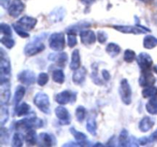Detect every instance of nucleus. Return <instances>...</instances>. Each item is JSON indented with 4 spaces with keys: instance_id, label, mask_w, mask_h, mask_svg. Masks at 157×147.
Wrapping results in <instances>:
<instances>
[{
    "instance_id": "1",
    "label": "nucleus",
    "mask_w": 157,
    "mask_h": 147,
    "mask_svg": "<svg viewBox=\"0 0 157 147\" xmlns=\"http://www.w3.org/2000/svg\"><path fill=\"white\" fill-rule=\"evenodd\" d=\"M45 37H35L33 41L26 44L24 49V53L26 56H34L37 54L43 51L44 50V44L42 42V39H44Z\"/></svg>"
},
{
    "instance_id": "2",
    "label": "nucleus",
    "mask_w": 157,
    "mask_h": 147,
    "mask_svg": "<svg viewBox=\"0 0 157 147\" xmlns=\"http://www.w3.org/2000/svg\"><path fill=\"white\" fill-rule=\"evenodd\" d=\"M43 126L42 119L37 117H27L15 123L16 130H29L32 129H38Z\"/></svg>"
},
{
    "instance_id": "3",
    "label": "nucleus",
    "mask_w": 157,
    "mask_h": 147,
    "mask_svg": "<svg viewBox=\"0 0 157 147\" xmlns=\"http://www.w3.org/2000/svg\"><path fill=\"white\" fill-rule=\"evenodd\" d=\"M0 74H1V83L9 81L11 74V64L7 55L5 54L2 48H1V62H0Z\"/></svg>"
},
{
    "instance_id": "4",
    "label": "nucleus",
    "mask_w": 157,
    "mask_h": 147,
    "mask_svg": "<svg viewBox=\"0 0 157 147\" xmlns=\"http://www.w3.org/2000/svg\"><path fill=\"white\" fill-rule=\"evenodd\" d=\"M49 47L55 51H61L65 46V38L62 32H55L49 37Z\"/></svg>"
},
{
    "instance_id": "5",
    "label": "nucleus",
    "mask_w": 157,
    "mask_h": 147,
    "mask_svg": "<svg viewBox=\"0 0 157 147\" xmlns=\"http://www.w3.org/2000/svg\"><path fill=\"white\" fill-rule=\"evenodd\" d=\"M34 104L37 107L45 114L50 113V100L45 93L39 92L34 97Z\"/></svg>"
},
{
    "instance_id": "6",
    "label": "nucleus",
    "mask_w": 157,
    "mask_h": 147,
    "mask_svg": "<svg viewBox=\"0 0 157 147\" xmlns=\"http://www.w3.org/2000/svg\"><path fill=\"white\" fill-rule=\"evenodd\" d=\"M119 93L123 103L125 105H130L132 102V90L128 81L125 78L121 81Z\"/></svg>"
},
{
    "instance_id": "7",
    "label": "nucleus",
    "mask_w": 157,
    "mask_h": 147,
    "mask_svg": "<svg viewBox=\"0 0 157 147\" xmlns=\"http://www.w3.org/2000/svg\"><path fill=\"white\" fill-rule=\"evenodd\" d=\"M55 100L61 105H65L68 103L73 104L76 100V93L71 92L70 90H63L55 96Z\"/></svg>"
},
{
    "instance_id": "8",
    "label": "nucleus",
    "mask_w": 157,
    "mask_h": 147,
    "mask_svg": "<svg viewBox=\"0 0 157 147\" xmlns=\"http://www.w3.org/2000/svg\"><path fill=\"white\" fill-rule=\"evenodd\" d=\"M113 28L117 31L125 34H133V35H141L147 33V31L137 25H113Z\"/></svg>"
},
{
    "instance_id": "9",
    "label": "nucleus",
    "mask_w": 157,
    "mask_h": 147,
    "mask_svg": "<svg viewBox=\"0 0 157 147\" xmlns=\"http://www.w3.org/2000/svg\"><path fill=\"white\" fill-rule=\"evenodd\" d=\"M136 62L140 66L142 70H150V67L153 65V59L149 54L142 52L140 53L139 55L136 57Z\"/></svg>"
},
{
    "instance_id": "10",
    "label": "nucleus",
    "mask_w": 157,
    "mask_h": 147,
    "mask_svg": "<svg viewBox=\"0 0 157 147\" xmlns=\"http://www.w3.org/2000/svg\"><path fill=\"white\" fill-rule=\"evenodd\" d=\"M55 113L61 125H68L71 123V114L68 110L62 106L56 107Z\"/></svg>"
},
{
    "instance_id": "11",
    "label": "nucleus",
    "mask_w": 157,
    "mask_h": 147,
    "mask_svg": "<svg viewBox=\"0 0 157 147\" xmlns=\"http://www.w3.org/2000/svg\"><path fill=\"white\" fill-rule=\"evenodd\" d=\"M24 9L25 5L21 0H12V3L9 6L8 12L10 16L13 18H18L24 11Z\"/></svg>"
},
{
    "instance_id": "12",
    "label": "nucleus",
    "mask_w": 157,
    "mask_h": 147,
    "mask_svg": "<svg viewBox=\"0 0 157 147\" xmlns=\"http://www.w3.org/2000/svg\"><path fill=\"white\" fill-rule=\"evenodd\" d=\"M156 82V78L150 70H142L139 78V84L141 87H150L153 86Z\"/></svg>"
},
{
    "instance_id": "13",
    "label": "nucleus",
    "mask_w": 157,
    "mask_h": 147,
    "mask_svg": "<svg viewBox=\"0 0 157 147\" xmlns=\"http://www.w3.org/2000/svg\"><path fill=\"white\" fill-rule=\"evenodd\" d=\"M18 79L21 84L25 85L30 86L32 85L35 82L36 77H35V73L32 70H22L18 74Z\"/></svg>"
},
{
    "instance_id": "14",
    "label": "nucleus",
    "mask_w": 157,
    "mask_h": 147,
    "mask_svg": "<svg viewBox=\"0 0 157 147\" xmlns=\"http://www.w3.org/2000/svg\"><path fill=\"white\" fill-rule=\"evenodd\" d=\"M11 97L10 84L9 81L1 83L0 86V102L2 105H6Z\"/></svg>"
},
{
    "instance_id": "15",
    "label": "nucleus",
    "mask_w": 157,
    "mask_h": 147,
    "mask_svg": "<svg viewBox=\"0 0 157 147\" xmlns=\"http://www.w3.org/2000/svg\"><path fill=\"white\" fill-rule=\"evenodd\" d=\"M81 41L85 45H90L96 41V35L92 30H82L80 32Z\"/></svg>"
},
{
    "instance_id": "16",
    "label": "nucleus",
    "mask_w": 157,
    "mask_h": 147,
    "mask_svg": "<svg viewBox=\"0 0 157 147\" xmlns=\"http://www.w3.org/2000/svg\"><path fill=\"white\" fill-rule=\"evenodd\" d=\"M37 21H37L36 18H33V17L23 16L22 18L18 20L17 23L28 32V31H31L35 28V26L37 24Z\"/></svg>"
},
{
    "instance_id": "17",
    "label": "nucleus",
    "mask_w": 157,
    "mask_h": 147,
    "mask_svg": "<svg viewBox=\"0 0 157 147\" xmlns=\"http://www.w3.org/2000/svg\"><path fill=\"white\" fill-rule=\"evenodd\" d=\"M86 74H87V70L84 67H81L76 70L74 73L72 79H73V82L75 84H78L81 85L84 82L86 78Z\"/></svg>"
},
{
    "instance_id": "18",
    "label": "nucleus",
    "mask_w": 157,
    "mask_h": 147,
    "mask_svg": "<svg viewBox=\"0 0 157 147\" xmlns=\"http://www.w3.org/2000/svg\"><path fill=\"white\" fill-rule=\"evenodd\" d=\"M154 120L150 116H145L140 120L139 123V129L143 133H147L151 130L154 126Z\"/></svg>"
},
{
    "instance_id": "19",
    "label": "nucleus",
    "mask_w": 157,
    "mask_h": 147,
    "mask_svg": "<svg viewBox=\"0 0 157 147\" xmlns=\"http://www.w3.org/2000/svg\"><path fill=\"white\" fill-rule=\"evenodd\" d=\"M70 132L76 139V142L80 144V145H86L87 142V137L84 133L75 130V127L70 128Z\"/></svg>"
},
{
    "instance_id": "20",
    "label": "nucleus",
    "mask_w": 157,
    "mask_h": 147,
    "mask_svg": "<svg viewBox=\"0 0 157 147\" xmlns=\"http://www.w3.org/2000/svg\"><path fill=\"white\" fill-rule=\"evenodd\" d=\"M81 66V56L78 49H75L72 52L71 61L70 64V68L73 70H78Z\"/></svg>"
},
{
    "instance_id": "21",
    "label": "nucleus",
    "mask_w": 157,
    "mask_h": 147,
    "mask_svg": "<svg viewBox=\"0 0 157 147\" xmlns=\"http://www.w3.org/2000/svg\"><path fill=\"white\" fill-rule=\"evenodd\" d=\"M25 140L27 145H34L37 143L38 142V136H37L36 132L35 130L32 129V130H27L25 136Z\"/></svg>"
},
{
    "instance_id": "22",
    "label": "nucleus",
    "mask_w": 157,
    "mask_h": 147,
    "mask_svg": "<svg viewBox=\"0 0 157 147\" xmlns=\"http://www.w3.org/2000/svg\"><path fill=\"white\" fill-rule=\"evenodd\" d=\"M121 47H120L117 44H116V43L110 42L107 45V47H106V51H107V53L110 56L113 57V58L117 56V55L121 53Z\"/></svg>"
},
{
    "instance_id": "23",
    "label": "nucleus",
    "mask_w": 157,
    "mask_h": 147,
    "mask_svg": "<svg viewBox=\"0 0 157 147\" xmlns=\"http://www.w3.org/2000/svg\"><path fill=\"white\" fill-rule=\"evenodd\" d=\"M39 139V145H44V146H51L53 145V139L50 134L46 133H40L38 136Z\"/></svg>"
},
{
    "instance_id": "24",
    "label": "nucleus",
    "mask_w": 157,
    "mask_h": 147,
    "mask_svg": "<svg viewBox=\"0 0 157 147\" xmlns=\"http://www.w3.org/2000/svg\"><path fill=\"white\" fill-rule=\"evenodd\" d=\"M25 94V88L23 86H18L15 89V95H14V104L15 105L18 106L19 104L20 101L22 100V98L24 97Z\"/></svg>"
},
{
    "instance_id": "25",
    "label": "nucleus",
    "mask_w": 157,
    "mask_h": 147,
    "mask_svg": "<svg viewBox=\"0 0 157 147\" xmlns=\"http://www.w3.org/2000/svg\"><path fill=\"white\" fill-rule=\"evenodd\" d=\"M97 130H98V124H97L96 119L94 116H90L87 121V130L91 135L96 136Z\"/></svg>"
},
{
    "instance_id": "26",
    "label": "nucleus",
    "mask_w": 157,
    "mask_h": 147,
    "mask_svg": "<svg viewBox=\"0 0 157 147\" xmlns=\"http://www.w3.org/2000/svg\"><path fill=\"white\" fill-rule=\"evenodd\" d=\"M157 46V38L153 35H147L144 39V47L147 49H153Z\"/></svg>"
},
{
    "instance_id": "27",
    "label": "nucleus",
    "mask_w": 157,
    "mask_h": 147,
    "mask_svg": "<svg viewBox=\"0 0 157 147\" xmlns=\"http://www.w3.org/2000/svg\"><path fill=\"white\" fill-rule=\"evenodd\" d=\"M31 107L27 104V103H22V104H19L17 106L16 109H15V113L18 116H26L28 113L30 112Z\"/></svg>"
},
{
    "instance_id": "28",
    "label": "nucleus",
    "mask_w": 157,
    "mask_h": 147,
    "mask_svg": "<svg viewBox=\"0 0 157 147\" xmlns=\"http://www.w3.org/2000/svg\"><path fill=\"white\" fill-rule=\"evenodd\" d=\"M147 112L152 115H157V96L153 97L148 101L146 105Z\"/></svg>"
},
{
    "instance_id": "29",
    "label": "nucleus",
    "mask_w": 157,
    "mask_h": 147,
    "mask_svg": "<svg viewBox=\"0 0 157 147\" xmlns=\"http://www.w3.org/2000/svg\"><path fill=\"white\" fill-rule=\"evenodd\" d=\"M52 79L55 83H58L59 84H62L64 82V71L61 69H56L53 71L52 74Z\"/></svg>"
},
{
    "instance_id": "30",
    "label": "nucleus",
    "mask_w": 157,
    "mask_h": 147,
    "mask_svg": "<svg viewBox=\"0 0 157 147\" xmlns=\"http://www.w3.org/2000/svg\"><path fill=\"white\" fill-rule=\"evenodd\" d=\"M142 95L144 98H153L157 96V87L153 86L147 87L142 91Z\"/></svg>"
},
{
    "instance_id": "31",
    "label": "nucleus",
    "mask_w": 157,
    "mask_h": 147,
    "mask_svg": "<svg viewBox=\"0 0 157 147\" xmlns=\"http://www.w3.org/2000/svg\"><path fill=\"white\" fill-rule=\"evenodd\" d=\"M130 137H129V133L126 129H123L122 131L121 132L119 136V145L121 146H127L128 145V141Z\"/></svg>"
},
{
    "instance_id": "32",
    "label": "nucleus",
    "mask_w": 157,
    "mask_h": 147,
    "mask_svg": "<svg viewBox=\"0 0 157 147\" xmlns=\"http://www.w3.org/2000/svg\"><path fill=\"white\" fill-rule=\"evenodd\" d=\"M25 140V136L19 133H15L12 138V145L15 147H20L23 145V142Z\"/></svg>"
},
{
    "instance_id": "33",
    "label": "nucleus",
    "mask_w": 157,
    "mask_h": 147,
    "mask_svg": "<svg viewBox=\"0 0 157 147\" xmlns=\"http://www.w3.org/2000/svg\"><path fill=\"white\" fill-rule=\"evenodd\" d=\"M9 117V109L6 107V105H2L1 107V113H0V123L2 126L4 124L6 123Z\"/></svg>"
},
{
    "instance_id": "34",
    "label": "nucleus",
    "mask_w": 157,
    "mask_h": 147,
    "mask_svg": "<svg viewBox=\"0 0 157 147\" xmlns=\"http://www.w3.org/2000/svg\"><path fill=\"white\" fill-rule=\"evenodd\" d=\"M75 116L78 122L82 123L84 120L86 116V109L83 106H78L75 111Z\"/></svg>"
},
{
    "instance_id": "35",
    "label": "nucleus",
    "mask_w": 157,
    "mask_h": 147,
    "mask_svg": "<svg viewBox=\"0 0 157 147\" xmlns=\"http://www.w3.org/2000/svg\"><path fill=\"white\" fill-rule=\"evenodd\" d=\"M12 28H14V31L16 32L17 35H19L21 38H29V34L28 33L27 31L25 30L21 26H20L18 23H15V24H12Z\"/></svg>"
},
{
    "instance_id": "36",
    "label": "nucleus",
    "mask_w": 157,
    "mask_h": 147,
    "mask_svg": "<svg viewBox=\"0 0 157 147\" xmlns=\"http://www.w3.org/2000/svg\"><path fill=\"white\" fill-rule=\"evenodd\" d=\"M136 58V53L134 51L131 50V49H127L124 51V60L127 63H131L134 61Z\"/></svg>"
},
{
    "instance_id": "37",
    "label": "nucleus",
    "mask_w": 157,
    "mask_h": 147,
    "mask_svg": "<svg viewBox=\"0 0 157 147\" xmlns=\"http://www.w3.org/2000/svg\"><path fill=\"white\" fill-rule=\"evenodd\" d=\"M12 36H3L1 38V43L7 48L11 49L15 45V41L11 38Z\"/></svg>"
},
{
    "instance_id": "38",
    "label": "nucleus",
    "mask_w": 157,
    "mask_h": 147,
    "mask_svg": "<svg viewBox=\"0 0 157 147\" xmlns=\"http://www.w3.org/2000/svg\"><path fill=\"white\" fill-rule=\"evenodd\" d=\"M49 80V76L47 73H44V72H41L38 74V77H37V83L39 86L43 87V86L45 85L48 83Z\"/></svg>"
},
{
    "instance_id": "39",
    "label": "nucleus",
    "mask_w": 157,
    "mask_h": 147,
    "mask_svg": "<svg viewBox=\"0 0 157 147\" xmlns=\"http://www.w3.org/2000/svg\"><path fill=\"white\" fill-rule=\"evenodd\" d=\"M55 60L58 61V64H59V66L64 67L66 63H67V60H68V57H67V55L65 52H62V53L58 54V55H56V59Z\"/></svg>"
},
{
    "instance_id": "40",
    "label": "nucleus",
    "mask_w": 157,
    "mask_h": 147,
    "mask_svg": "<svg viewBox=\"0 0 157 147\" xmlns=\"http://www.w3.org/2000/svg\"><path fill=\"white\" fill-rule=\"evenodd\" d=\"M67 45L70 47H74L78 43L76 33L75 32H67Z\"/></svg>"
},
{
    "instance_id": "41",
    "label": "nucleus",
    "mask_w": 157,
    "mask_h": 147,
    "mask_svg": "<svg viewBox=\"0 0 157 147\" xmlns=\"http://www.w3.org/2000/svg\"><path fill=\"white\" fill-rule=\"evenodd\" d=\"M0 30H1V33L4 35V36H12V28L8 24L2 23L0 25Z\"/></svg>"
},
{
    "instance_id": "42",
    "label": "nucleus",
    "mask_w": 157,
    "mask_h": 147,
    "mask_svg": "<svg viewBox=\"0 0 157 147\" xmlns=\"http://www.w3.org/2000/svg\"><path fill=\"white\" fill-rule=\"evenodd\" d=\"M0 137H1V143L4 144V143H7L8 140H9V133H8V130L6 128H4L3 126H2L1 128V133H0Z\"/></svg>"
},
{
    "instance_id": "43",
    "label": "nucleus",
    "mask_w": 157,
    "mask_h": 147,
    "mask_svg": "<svg viewBox=\"0 0 157 147\" xmlns=\"http://www.w3.org/2000/svg\"><path fill=\"white\" fill-rule=\"evenodd\" d=\"M107 38H108V35L104 31H98V40L101 44H104L107 41Z\"/></svg>"
},
{
    "instance_id": "44",
    "label": "nucleus",
    "mask_w": 157,
    "mask_h": 147,
    "mask_svg": "<svg viewBox=\"0 0 157 147\" xmlns=\"http://www.w3.org/2000/svg\"><path fill=\"white\" fill-rule=\"evenodd\" d=\"M94 65H93V72L91 74V77L93 78V81L96 84L98 85H101L103 84V82L101 81V80L98 77V69H97L96 67H94Z\"/></svg>"
},
{
    "instance_id": "45",
    "label": "nucleus",
    "mask_w": 157,
    "mask_h": 147,
    "mask_svg": "<svg viewBox=\"0 0 157 147\" xmlns=\"http://www.w3.org/2000/svg\"><path fill=\"white\" fill-rule=\"evenodd\" d=\"M149 142H150V139H149V138H147V137H145V136L138 139V142H139V145H146V144L148 143Z\"/></svg>"
},
{
    "instance_id": "46",
    "label": "nucleus",
    "mask_w": 157,
    "mask_h": 147,
    "mask_svg": "<svg viewBox=\"0 0 157 147\" xmlns=\"http://www.w3.org/2000/svg\"><path fill=\"white\" fill-rule=\"evenodd\" d=\"M102 74H103V77H104V80H105V81H109V80H110V74L107 70H102Z\"/></svg>"
},
{
    "instance_id": "47",
    "label": "nucleus",
    "mask_w": 157,
    "mask_h": 147,
    "mask_svg": "<svg viewBox=\"0 0 157 147\" xmlns=\"http://www.w3.org/2000/svg\"><path fill=\"white\" fill-rule=\"evenodd\" d=\"M10 1L11 0H0V3H1V6H2L4 9H6V8H8L10 6V5H9Z\"/></svg>"
},
{
    "instance_id": "48",
    "label": "nucleus",
    "mask_w": 157,
    "mask_h": 147,
    "mask_svg": "<svg viewBox=\"0 0 157 147\" xmlns=\"http://www.w3.org/2000/svg\"><path fill=\"white\" fill-rule=\"evenodd\" d=\"M150 142H153V141H157V130L155 132L152 133L151 136L149 137Z\"/></svg>"
},
{
    "instance_id": "49",
    "label": "nucleus",
    "mask_w": 157,
    "mask_h": 147,
    "mask_svg": "<svg viewBox=\"0 0 157 147\" xmlns=\"http://www.w3.org/2000/svg\"><path fill=\"white\" fill-rule=\"evenodd\" d=\"M81 2L83 3V4L88 6V5L92 4V3H93L95 1V0H81Z\"/></svg>"
},
{
    "instance_id": "50",
    "label": "nucleus",
    "mask_w": 157,
    "mask_h": 147,
    "mask_svg": "<svg viewBox=\"0 0 157 147\" xmlns=\"http://www.w3.org/2000/svg\"><path fill=\"white\" fill-rule=\"evenodd\" d=\"M149 1H150V2L153 6H154L155 7H157V0H149Z\"/></svg>"
},
{
    "instance_id": "51",
    "label": "nucleus",
    "mask_w": 157,
    "mask_h": 147,
    "mask_svg": "<svg viewBox=\"0 0 157 147\" xmlns=\"http://www.w3.org/2000/svg\"><path fill=\"white\" fill-rule=\"evenodd\" d=\"M153 70H154V71L157 74V64H156V65H155L154 67H153Z\"/></svg>"
},
{
    "instance_id": "52",
    "label": "nucleus",
    "mask_w": 157,
    "mask_h": 147,
    "mask_svg": "<svg viewBox=\"0 0 157 147\" xmlns=\"http://www.w3.org/2000/svg\"><path fill=\"white\" fill-rule=\"evenodd\" d=\"M94 145H103V144H101V143H97V144H95Z\"/></svg>"
},
{
    "instance_id": "53",
    "label": "nucleus",
    "mask_w": 157,
    "mask_h": 147,
    "mask_svg": "<svg viewBox=\"0 0 157 147\" xmlns=\"http://www.w3.org/2000/svg\"><path fill=\"white\" fill-rule=\"evenodd\" d=\"M140 1H144V0H140Z\"/></svg>"
}]
</instances>
